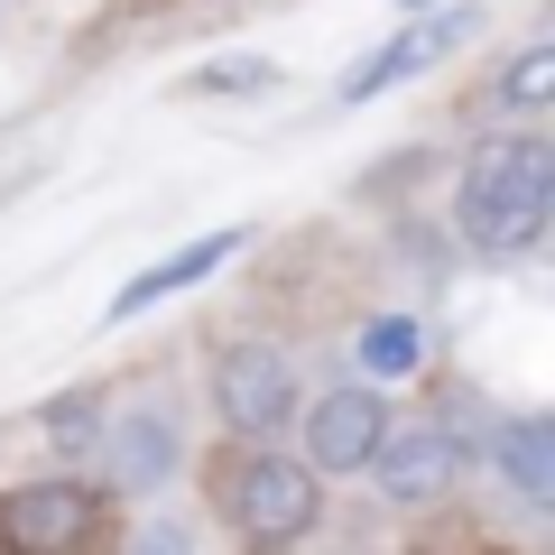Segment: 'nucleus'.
Returning <instances> with one entry per match:
<instances>
[{"mask_svg": "<svg viewBox=\"0 0 555 555\" xmlns=\"http://www.w3.org/2000/svg\"><path fill=\"white\" fill-rule=\"evenodd\" d=\"M379 436H389V408L371 389H324L306 408V473H371Z\"/></svg>", "mask_w": 555, "mask_h": 555, "instance_id": "6", "label": "nucleus"}, {"mask_svg": "<svg viewBox=\"0 0 555 555\" xmlns=\"http://www.w3.org/2000/svg\"><path fill=\"white\" fill-rule=\"evenodd\" d=\"M463 38H473V10H444V20H416V28H398V38L379 47L371 65H352V75H343V102H379L389 83H416L436 56H454Z\"/></svg>", "mask_w": 555, "mask_h": 555, "instance_id": "7", "label": "nucleus"}, {"mask_svg": "<svg viewBox=\"0 0 555 555\" xmlns=\"http://www.w3.org/2000/svg\"><path fill=\"white\" fill-rule=\"evenodd\" d=\"M47 444H56V454H93V444H102V398L93 389L56 398V408H47Z\"/></svg>", "mask_w": 555, "mask_h": 555, "instance_id": "12", "label": "nucleus"}, {"mask_svg": "<svg viewBox=\"0 0 555 555\" xmlns=\"http://www.w3.org/2000/svg\"><path fill=\"white\" fill-rule=\"evenodd\" d=\"M102 537V491L93 481H20L0 491V555H83Z\"/></svg>", "mask_w": 555, "mask_h": 555, "instance_id": "3", "label": "nucleus"}, {"mask_svg": "<svg viewBox=\"0 0 555 555\" xmlns=\"http://www.w3.org/2000/svg\"><path fill=\"white\" fill-rule=\"evenodd\" d=\"M361 371H371V379H416V371H426V324H416V315L361 324Z\"/></svg>", "mask_w": 555, "mask_h": 555, "instance_id": "11", "label": "nucleus"}, {"mask_svg": "<svg viewBox=\"0 0 555 555\" xmlns=\"http://www.w3.org/2000/svg\"><path fill=\"white\" fill-rule=\"evenodd\" d=\"M232 250H241V232H204V241H185L177 259H158V269H139L130 287H120V297H112V324L149 315V306H158V297H185V287H195V278H214V269H222V259H232Z\"/></svg>", "mask_w": 555, "mask_h": 555, "instance_id": "8", "label": "nucleus"}, {"mask_svg": "<svg viewBox=\"0 0 555 555\" xmlns=\"http://www.w3.org/2000/svg\"><path fill=\"white\" fill-rule=\"evenodd\" d=\"M491 454H500V473H509V491L528 500V509L555 500V426H546V416H509Z\"/></svg>", "mask_w": 555, "mask_h": 555, "instance_id": "9", "label": "nucleus"}, {"mask_svg": "<svg viewBox=\"0 0 555 555\" xmlns=\"http://www.w3.org/2000/svg\"><path fill=\"white\" fill-rule=\"evenodd\" d=\"M555 214V149L537 130L518 139H491L473 167H463V195H454V222L473 250L509 259V250H537V232H546Z\"/></svg>", "mask_w": 555, "mask_h": 555, "instance_id": "1", "label": "nucleus"}, {"mask_svg": "<svg viewBox=\"0 0 555 555\" xmlns=\"http://www.w3.org/2000/svg\"><path fill=\"white\" fill-rule=\"evenodd\" d=\"M250 83H278V65H259V56L214 65V75H195V93H250Z\"/></svg>", "mask_w": 555, "mask_h": 555, "instance_id": "14", "label": "nucleus"}, {"mask_svg": "<svg viewBox=\"0 0 555 555\" xmlns=\"http://www.w3.org/2000/svg\"><path fill=\"white\" fill-rule=\"evenodd\" d=\"M214 408L232 436L269 444V426H287L297 416V379H287V352H269V343H232V352L214 361Z\"/></svg>", "mask_w": 555, "mask_h": 555, "instance_id": "4", "label": "nucleus"}, {"mask_svg": "<svg viewBox=\"0 0 555 555\" xmlns=\"http://www.w3.org/2000/svg\"><path fill=\"white\" fill-rule=\"evenodd\" d=\"M546 93H555V47H528V56L509 65V83H500V102L528 112V102H546Z\"/></svg>", "mask_w": 555, "mask_h": 555, "instance_id": "13", "label": "nucleus"}, {"mask_svg": "<svg viewBox=\"0 0 555 555\" xmlns=\"http://www.w3.org/2000/svg\"><path fill=\"white\" fill-rule=\"evenodd\" d=\"M371 473H379V491H389L398 509H436L463 481V444L444 436V426H389L379 454H371Z\"/></svg>", "mask_w": 555, "mask_h": 555, "instance_id": "5", "label": "nucleus"}, {"mask_svg": "<svg viewBox=\"0 0 555 555\" xmlns=\"http://www.w3.org/2000/svg\"><path fill=\"white\" fill-rule=\"evenodd\" d=\"M398 10H436V0H398Z\"/></svg>", "mask_w": 555, "mask_h": 555, "instance_id": "16", "label": "nucleus"}, {"mask_svg": "<svg viewBox=\"0 0 555 555\" xmlns=\"http://www.w3.org/2000/svg\"><path fill=\"white\" fill-rule=\"evenodd\" d=\"M139 555H195V537H185V528H177V518H158V528L139 537Z\"/></svg>", "mask_w": 555, "mask_h": 555, "instance_id": "15", "label": "nucleus"}, {"mask_svg": "<svg viewBox=\"0 0 555 555\" xmlns=\"http://www.w3.org/2000/svg\"><path fill=\"white\" fill-rule=\"evenodd\" d=\"M214 491H222V509H232V528H241L250 555H287L306 528H315V509H324L315 473L287 463V454H269V444H259V454H232Z\"/></svg>", "mask_w": 555, "mask_h": 555, "instance_id": "2", "label": "nucleus"}, {"mask_svg": "<svg viewBox=\"0 0 555 555\" xmlns=\"http://www.w3.org/2000/svg\"><path fill=\"white\" fill-rule=\"evenodd\" d=\"M102 454H112V491H149L177 463V436L167 416H130V426H102Z\"/></svg>", "mask_w": 555, "mask_h": 555, "instance_id": "10", "label": "nucleus"}]
</instances>
